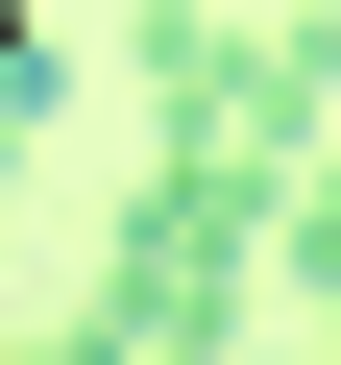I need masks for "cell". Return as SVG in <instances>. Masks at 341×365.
Masks as SVG:
<instances>
[{
    "label": "cell",
    "instance_id": "3",
    "mask_svg": "<svg viewBox=\"0 0 341 365\" xmlns=\"http://www.w3.org/2000/svg\"><path fill=\"white\" fill-rule=\"evenodd\" d=\"M268 268H292V292H317V341H341V146L292 170V220H268Z\"/></svg>",
    "mask_w": 341,
    "mask_h": 365
},
{
    "label": "cell",
    "instance_id": "2",
    "mask_svg": "<svg viewBox=\"0 0 341 365\" xmlns=\"http://www.w3.org/2000/svg\"><path fill=\"white\" fill-rule=\"evenodd\" d=\"M122 98H146V146H244V0H146Z\"/></svg>",
    "mask_w": 341,
    "mask_h": 365
},
{
    "label": "cell",
    "instance_id": "1",
    "mask_svg": "<svg viewBox=\"0 0 341 365\" xmlns=\"http://www.w3.org/2000/svg\"><path fill=\"white\" fill-rule=\"evenodd\" d=\"M268 220H292L268 146H146V195H122L73 341H98V365H122V341H244V317H268Z\"/></svg>",
    "mask_w": 341,
    "mask_h": 365
},
{
    "label": "cell",
    "instance_id": "4",
    "mask_svg": "<svg viewBox=\"0 0 341 365\" xmlns=\"http://www.w3.org/2000/svg\"><path fill=\"white\" fill-rule=\"evenodd\" d=\"M0 170H25V98H0Z\"/></svg>",
    "mask_w": 341,
    "mask_h": 365
}]
</instances>
